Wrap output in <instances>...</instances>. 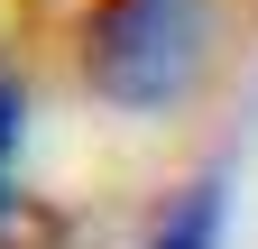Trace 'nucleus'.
Returning a JSON list of instances; mask_svg holds the SVG:
<instances>
[{
	"mask_svg": "<svg viewBox=\"0 0 258 249\" xmlns=\"http://www.w3.org/2000/svg\"><path fill=\"white\" fill-rule=\"evenodd\" d=\"M231 0H92L83 19V83L111 111H175L212 74Z\"/></svg>",
	"mask_w": 258,
	"mask_h": 249,
	"instance_id": "obj_1",
	"label": "nucleus"
},
{
	"mask_svg": "<svg viewBox=\"0 0 258 249\" xmlns=\"http://www.w3.org/2000/svg\"><path fill=\"white\" fill-rule=\"evenodd\" d=\"M10 148H19V83L0 74V212H10Z\"/></svg>",
	"mask_w": 258,
	"mask_h": 249,
	"instance_id": "obj_3",
	"label": "nucleus"
},
{
	"mask_svg": "<svg viewBox=\"0 0 258 249\" xmlns=\"http://www.w3.org/2000/svg\"><path fill=\"white\" fill-rule=\"evenodd\" d=\"M221 203H231V175H194L184 194H166V212H157L148 249H221Z\"/></svg>",
	"mask_w": 258,
	"mask_h": 249,
	"instance_id": "obj_2",
	"label": "nucleus"
}]
</instances>
